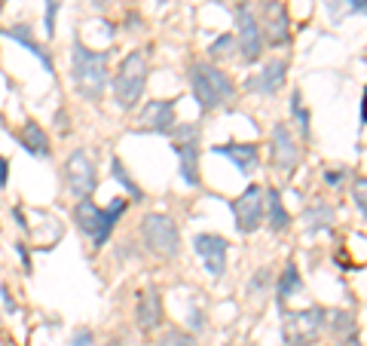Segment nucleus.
<instances>
[{
    "label": "nucleus",
    "mask_w": 367,
    "mask_h": 346,
    "mask_svg": "<svg viewBox=\"0 0 367 346\" xmlns=\"http://www.w3.org/2000/svg\"><path fill=\"white\" fill-rule=\"evenodd\" d=\"M110 56L105 49H89L83 40H74L70 46V83H74V93L83 98L98 105L107 93V83H110Z\"/></svg>",
    "instance_id": "nucleus-1"
},
{
    "label": "nucleus",
    "mask_w": 367,
    "mask_h": 346,
    "mask_svg": "<svg viewBox=\"0 0 367 346\" xmlns=\"http://www.w3.org/2000/svg\"><path fill=\"white\" fill-rule=\"evenodd\" d=\"M129 202L126 199H110V206H98L95 199H77L74 206V224L83 236L92 239L95 248H105L110 242V233L117 230L119 218L126 215Z\"/></svg>",
    "instance_id": "nucleus-2"
},
{
    "label": "nucleus",
    "mask_w": 367,
    "mask_h": 346,
    "mask_svg": "<svg viewBox=\"0 0 367 346\" xmlns=\"http://www.w3.org/2000/svg\"><path fill=\"white\" fill-rule=\"evenodd\" d=\"M190 89H193V98L199 101L202 114L223 108L227 101H233V95H236L233 77L211 62H193L190 65Z\"/></svg>",
    "instance_id": "nucleus-3"
},
{
    "label": "nucleus",
    "mask_w": 367,
    "mask_h": 346,
    "mask_svg": "<svg viewBox=\"0 0 367 346\" xmlns=\"http://www.w3.org/2000/svg\"><path fill=\"white\" fill-rule=\"evenodd\" d=\"M144 86H147V56L141 49H132L126 58L119 62L117 74H114V105L119 110H135L144 98Z\"/></svg>",
    "instance_id": "nucleus-4"
},
{
    "label": "nucleus",
    "mask_w": 367,
    "mask_h": 346,
    "mask_svg": "<svg viewBox=\"0 0 367 346\" xmlns=\"http://www.w3.org/2000/svg\"><path fill=\"white\" fill-rule=\"evenodd\" d=\"M141 239H144V248L159 261H171V258H178V251H181L178 224L169 215H162V211L144 215V221H141Z\"/></svg>",
    "instance_id": "nucleus-5"
},
{
    "label": "nucleus",
    "mask_w": 367,
    "mask_h": 346,
    "mask_svg": "<svg viewBox=\"0 0 367 346\" xmlns=\"http://www.w3.org/2000/svg\"><path fill=\"white\" fill-rule=\"evenodd\" d=\"M171 138H175L181 181L187 187H199L202 184V172H199V126L196 123H184L178 129H171Z\"/></svg>",
    "instance_id": "nucleus-6"
},
{
    "label": "nucleus",
    "mask_w": 367,
    "mask_h": 346,
    "mask_svg": "<svg viewBox=\"0 0 367 346\" xmlns=\"http://www.w3.org/2000/svg\"><path fill=\"white\" fill-rule=\"evenodd\" d=\"M65 184H68L74 199H92V193H95V187H98V169H95V159H92V154L86 147H77V150L68 154Z\"/></svg>",
    "instance_id": "nucleus-7"
},
{
    "label": "nucleus",
    "mask_w": 367,
    "mask_h": 346,
    "mask_svg": "<svg viewBox=\"0 0 367 346\" xmlns=\"http://www.w3.org/2000/svg\"><path fill=\"white\" fill-rule=\"evenodd\" d=\"M230 209H233V218H236V230L239 233H254L263 224V209H267V190L257 187V184H251V187H245V193L239 199H233L230 202Z\"/></svg>",
    "instance_id": "nucleus-8"
},
{
    "label": "nucleus",
    "mask_w": 367,
    "mask_h": 346,
    "mask_svg": "<svg viewBox=\"0 0 367 346\" xmlns=\"http://www.w3.org/2000/svg\"><path fill=\"white\" fill-rule=\"evenodd\" d=\"M236 25H239V37H236V46L242 53V62L254 65L263 53V28L257 22V16L251 13L248 4H239L236 6Z\"/></svg>",
    "instance_id": "nucleus-9"
},
{
    "label": "nucleus",
    "mask_w": 367,
    "mask_h": 346,
    "mask_svg": "<svg viewBox=\"0 0 367 346\" xmlns=\"http://www.w3.org/2000/svg\"><path fill=\"white\" fill-rule=\"evenodd\" d=\"M270 162L275 172H294L300 162V147L288 123H275L270 132Z\"/></svg>",
    "instance_id": "nucleus-10"
},
{
    "label": "nucleus",
    "mask_w": 367,
    "mask_h": 346,
    "mask_svg": "<svg viewBox=\"0 0 367 346\" xmlns=\"http://www.w3.org/2000/svg\"><path fill=\"white\" fill-rule=\"evenodd\" d=\"M178 126V117H175V101L169 98H156V101H147L138 114V132H150V135H171V129Z\"/></svg>",
    "instance_id": "nucleus-11"
},
{
    "label": "nucleus",
    "mask_w": 367,
    "mask_h": 346,
    "mask_svg": "<svg viewBox=\"0 0 367 346\" xmlns=\"http://www.w3.org/2000/svg\"><path fill=\"white\" fill-rule=\"evenodd\" d=\"M193 248H196L206 273H211V279H220L227 273V239L223 236H218V233H196Z\"/></svg>",
    "instance_id": "nucleus-12"
},
{
    "label": "nucleus",
    "mask_w": 367,
    "mask_h": 346,
    "mask_svg": "<svg viewBox=\"0 0 367 346\" xmlns=\"http://www.w3.org/2000/svg\"><path fill=\"white\" fill-rule=\"evenodd\" d=\"M324 325V310H300L291 313L288 322H284V337L291 346H306L315 340V334L321 331Z\"/></svg>",
    "instance_id": "nucleus-13"
},
{
    "label": "nucleus",
    "mask_w": 367,
    "mask_h": 346,
    "mask_svg": "<svg viewBox=\"0 0 367 346\" xmlns=\"http://www.w3.org/2000/svg\"><path fill=\"white\" fill-rule=\"evenodd\" d=\"M0 34H4L6 40H13V43H18V46H25L28 53L34 56L40 65H43L46 74H55V62H53V56H49V49H46V46H43V43H40V40L34 37V28H31V25H25V22H16V25H6Z\"/></svg>",
    "instance_id": "nucleus-14"
},
{
    "label": "nucleus",
    "mask_w": 367,
    "mask_h": 346,
    "mask_svg": "<svg viewBox=\"0 0 367 346\" xmlns=\"http://www.w3.org/2000/svg\"><path fill=\"white\" fill-rule=\"evenodd\" d=\"M284 74H288V62H284V58H272V62L263 65L254 77L245 80V89L257 93V95H275L284 83Z\"/></svg>",
    "instance_id": "nucleus-15"
},
{
    "label": "nucleus",
    "mask_w": 367,
    "mask_h": 346,
    "mask_svg": "<svg viewBox=\"0 0 367 346\" xmlns=\"http://www.w3.org/2000/svg\"><path fill=\"white\" fill-rule=\"evenodd\" d=\"M263 31H267V43L270 46H284L291 40V22H288V9L279 0H267L263 6Z\"/></svg>",
    "instance_id": "nucleus-16"
},
{
    "label": "nucleus",
    "mask_w": 367,
    "mask_h": 346,
    "mask_svg": "<svg viewBox=\"0 0 367 346\" xmlns=\"http://www.w3.org/2000/svg\"><path fill=\"white\" fill-rule=\"evenodd\" d=\"M135 322H138V328L144 331V334H153L162 325V294H159V288L147 285V288L138 294Z\"/></svg>",
    "instance_id": "nucleus-17"
},
{
    "label": "nucleus",
    "mask_w": 367,
    "mask_h": 346,
    "mask_svg": "<svg viewBox=\"0 0 367 346\" xmlns=\"http://www.w3.org/2000/svg\"><path fill=\"white\" fill-rule=\"evenodd\" d=\"M16 141H18V147H22L28 157H37V159L53 157V141H49L46 129L40 126L37 120H25V123L18 126V132H16Z\"/></svg>",
    "instance_id": "nucleus-18"
},
{
    "label": "nucleus",
    "mask_w": 367,
    "mask_h": 346,
    "mask_svg": "<svg viewBox=\"0 0 367 346\" xmlns=\"http://www.w3.org/2000/svg\"><path fill=\"white\" fill-rule=\"evenodd\" d=\"M218 157H227L233 166H236L242 175H254L260 166V150L257 145H239V141H230V145H218L211 147Z\"/></svg>",
    "instance_id": "nucleus-19"
},
{
    "label": "nucleus",
    "mask_w": 367,
    "mask_h": 346,
    "mask_svg": "<svg viewBox=\"0 0 367 346\" xmlns=\"http://www.w3.org/2000/svg\"><path fill=\"white\" fill-rule=\"evenodd\" d=\"M324 9L331 22L340 25L349 16H367V0H324Z\"/></svg>",
    "instance_id": "nucleus-20"
},
{
    "label": "nucleus",
    "mask_w": 367,
    "mask_h": 346,
    "mask_svg": "<svg viewBox=\"0 0 367 346\" xmlns=\"http://www.w3.org/2000/svg\"><path fill=\"white\" fill-rule=\"evenodd\" d=\"M267 215H270V230L272 233H284L291 227V215H288V209L282 206V193L275 187L267 190Z\"/></svg>",
    "instance_id": "nucleus-21"
},
{
    "label": "nucleus",
    "mask_w": 367,
    "mask_h": 346,
    "mask_svg": "<svg viewBox=\"0 0 367 346\" xmlns=\"http://www.w3.org/2000/svg\"><path fill=\"white\" fill-rule=\"evenodd\" d=\"M110 178H114L117 181V184L122 187V190H126L129 193V196L132 199H135V202H141V199H144V190H141L138 187V181L135 178H132L129 175V169H126V162H122L117 154L114 157H110Z\"/></svg>",
    "instance_id": "nucleus-22"
},
{
    "label": "nucleus",
    "mask_w": 367,
    "mask_h": 346,
    "mask_svg": "<svg viewBox=\"0 0 367 346\" xmlns=\"http://www.w3.org/2000/svg\"><path fill=\"white\" fill-rule=\"evenodd\" d=\"M297 291H303V279H300L297 267H294V263H288V267H284V273H282V279H279V307L291 298V294H297Z\"/></svg>",
    "instance_id": "nucleus-23"
},
{
    "label": "nucleus",
    "mask_w": 367,
    "mask_h": 346,
    "mask_svg": "<svg viewBox=\"0 0 367 346\" xmlns=\"http://www.w3.org/2000/svg\"><path fill=\"white\" fill-rule=\"evenodd\" d=\"M306 221H309V230H331V224H334V211L328 206H312L309 211H306Z\"/></svg>",
    "instance_id": "nucleus-24"
},
{
    "label": "nucleus",
    "mask_w": 367,
    "mask_h": 346,
    "mask_svg": "<svg viewBox=\"0 0 367 346\" xmlns=\"http://www.w3.org/2000/svg\"><path fill=\"white\" fill-rule=\"evenodd\" d=\"M233 49H236V40H233V34H220L214 43L208 46V62H220V58H230Z\"/></svg>",
    "instance_id": "nucleus-25"
},
{
    "label": "nucleus",
    "mask_w": 367,
    "mask_h": 346,
    "mask_svg": "<svg viewBox=\"0 0 367 346\" xmlns=\"http://www.w3.org/2000/svg\"><path fill=\"white\" fill-rule=\"evenodd\" d=\"M291 114H294V120H297V126H300V135L309 141V135H312V129H309V110L303 108L300 93H294V95H291Z\"/></svg>",
    "instance_id": "nucleus-26"
},
{
    "label": "nucleus",
    "mask_w": 367,
    "mask_h": 346,
    "mask_svg": "<svg viewBox=\"0 0 367 346\" xmlns=\"http://www.w3.org/2000/svg\"><path fill=\"white\" fill-rule=\"evenodd\" d=\"M43 34L53 40L55 37V22H58V9H61V4L65 0H43Z\"/></svg>",
    "instance_id": "nucleus-27"
},
{
    "label": "nucleus",
    "mask_w": 367,
    "mask_h": 346,
    "mask_svg": "<svg viewBox=\"0 0 367 346\" xmlns=\"http://www.w3.org/2000/svg\"><path fill=\"white\" fill-rule=\"evenodd\" d=\"M159 346H196V340H193L187 331L171 328V331H166V334H159Z\"/></svg>",
    "instance_id": "nucleus-28"
},
{
    "label": "nucleus",
    "mask_w": 367,
    "mask_h": 346,
    "mask_svg": "<svg viewBox=\"0 0 367 346\" xmlns=\"http://www.w3.org/2000/svg\"><path fill=\"white\" fill-rule=\"evenodd\" d=\"M352 199H355V206H358V211L367 218V178H355V184H352Z\"/></svg>",
    "instance_id": "nucleus-29"
},
{
    "label": "nucleus",
    "mask_w": 367,
    "mask_h": 346,
    "mask_svg": "<svg viewBox=\"0 0 367 346\" xmlns=\"http://www.w3.org/2000/svg\"><path fill=\"white\" fill-rule=\"evenodd\" d=\"M92 343H95V334H92L89 328H77L74 334H70L68 346H92Z\"/></svg>",
    "instance_id": "nucleus-30"
},
{
    "label": "nucleus",
    "mask_w": 367,
    "mask_h": 346,
    "mask_svg": "<svg viewBox=\"0 0 367 346\" xmlns=\"http://www.w3.org/2000/svg\"><path fill=\"white\" fill-rule=\"evenodd\" d=\"M9 169H13L9 166V159L0 154V190H6V184H9Z\"/></svg>",
    "instance_id": "nucleus-31"
},
{
    "label": "nucleus",
    "mask_w": 367,
    "mask_h": 346,
    "mask_svg": "<svg viewBox=\"0 0 367 346\" xmlns=\"http://www.w3.org/2000/svg\"><path fill=\"white\" fill-rule=\"evenodd\" d=\"M0 298H4V310L6 313H16V300H13V294H9V285H0Z\"/></svg>",
    "instance_id": "nucleus-32"
},
{
    "label": "nucleus",
    "mask_w": 367,
    "mask_h": 346,
    "mask_svg": "<svg viewBox=\"0 0 367 346\" xmlns=\"http://www.w3.org/2000/svg\"><path fill=\"white\" fill-rule=\"evenodd\" d=\"M55 126H58L61 135H68V132H70V126H68V110H55Z\"/></svg>",
    "instance_id": "nucleus-33"
},
{
    "label": "nucleus",
    "mask_w": 367,
    "mask_h": 346,
    "mask_svg": "<svg viewBox=\"0 0 367 346\" xmlns=\"http://www.w3.org/2000/svg\"><path fill=\"white\" fill-rule=\"evenodd\" d=\"M340 181H343V172H340V169H328V172H324V184L336 187V184H340Z\"/></svg>",
    "instance_id": "nucleus-34"
},
{
    "label": "nucleus",
    "mask_w": 367,
    "mask_h": 346,
    "mask_svg": "<svg viewBox=\"0 0 367 346\" xmlns=\"http://www.w3.org/2000/svg\"><path fill=\"white\" fill-rule=\"evenodd\" d=\"M16 251H18V258H22L25 270H31V254H28V246H25V242H16Z\"/></svg>",
    "instance_id": "nucleus-35"
},
{
    "label": "nucleus",
    "mask_w": 367,
    "mask_h": 346,
    "mask_svg": "<svg viewBox=\"0 0 367 346\" xmlns=\"http://www.w3.org/2000/svg\"><path fill=\"white\" fill-rule=\"evenodd\" d=\"M361 120L367 123V93H364V110H361Z\"/></svg>",
    "instance_id": "nucleus-36"
},
{
    "label": "nucleus",
    "mask_w": 367,
    "mask_h": 346,
    "mask_svg": "<svg viewBox=\"0 0 367 346\" xmlns=\"http://www.w3.org/2000/svg\"><path fill=\"white\" fill-rule=\"evenodd\" d=\"M159 4H162V0H159Z\"/></svg>",
    "instance_id": "nucleus-37"
}]
</instances>
